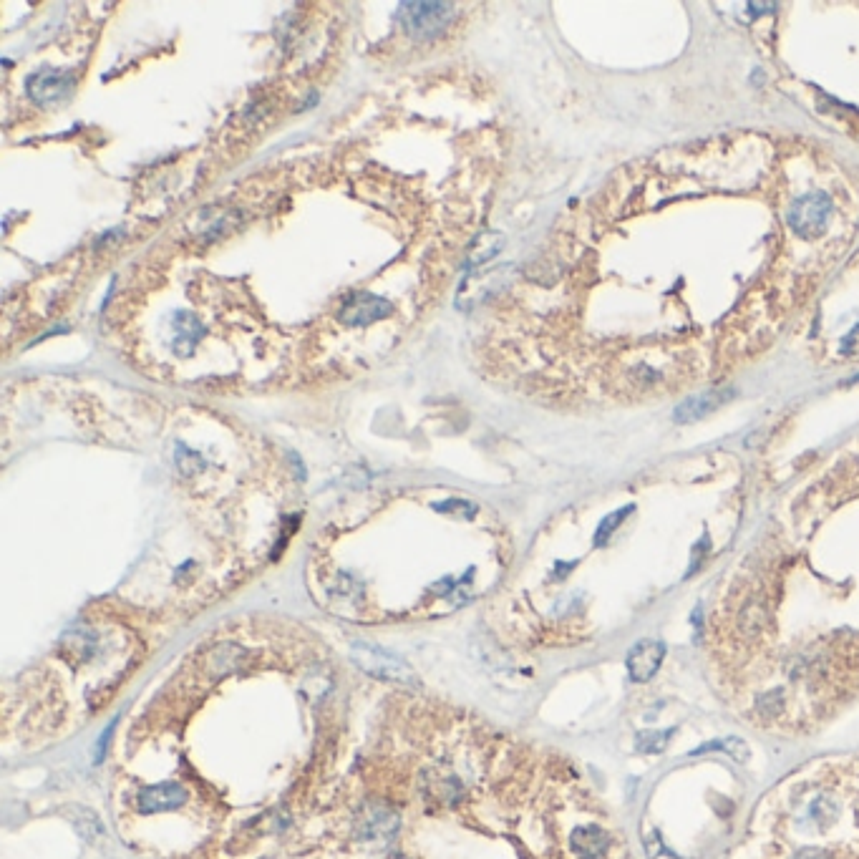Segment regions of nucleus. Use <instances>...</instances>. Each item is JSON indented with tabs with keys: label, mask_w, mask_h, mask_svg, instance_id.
Here are the masks:
<instances>
[{
	"label": "nucleus",
	"mask_w": 859,
	"mask_h": 859,
	"mask_svg": "<svg viewBox=\"0 0 859 859\" xmlns=\"http://www.w3.org/2000/svg\"><path fill=\"white\" fill-rule=\"evenodd\" d=\"M832 200L822 192H809L797 197L786 210V225L794 235L804 237V240H817L827 232L829 220H832Z\"/></svg>",
	"instance_id": "1"
},
{
	"label": "nucleus",
	"mask_w": 859,
	"mask_h": 859,
	"mask_svg": "<svg viewBox=\"0 0 859 859\" xmlns=\"http://www.w3.org/2000/svg\"><path fill=\"white\" fill-rule=\"evenodd\" d=\"M351 658L356 660V666L361 671L371 673V676L383 678V681L401 683V686H416V676L404 660H399L396 655L386 653L381 648H373L368 643H353L351 645Z\"/></svg>",
	"instance_id": "2"
},
{
	"label": "nucleus",
	"mask_w": 859,
	"mask_h": 859,
	"mask_svg": "<svg viewBox=\"0 0 859 859\" xmlns=\"http://www.w3.org/2000/svg\"><path fill=\"white\" fill-rule=\"evenodd\" d=\"M187 804V789L179 781H162L149 784L137 791V809L142 814H164L177 812Z\"/></svg>",
	"instance_id": "3"
},
{
	"label": "nucleus",
	"mask_w": 859,
	"mask_h": 859,
	"mask_svg": "<svg viewBox=\"0 0 859 859\" xmlns=\"http://www.w3.org/2000/svg\"><path fill=\"white\" fill-rule=\"evenodd\" d=\"M399 814L393 812L391 807H386V804H366L361 812V817H358V837L363 839V842H388V839L393 837V834L399 832Z\"/></svg>",
	"instance_id": "4"
},
{
	"label": "nucleus",
	"mask_w": 859,
	"mask_h": 859,
	"mask_svg": "<svg viewBox=\"0 0 859 859\" xmlns=\"http://www.w3.org/2000/svg\"><path fill=\"white\" fill-rule=\"evenodd\" d=\"M734 396V388H711V391L696 393V396L686 399L673 411V419H676L678 424H691V421L703 419V416L713 414V411H718L721 406H726Z\"/></svg>",
	"instance_id": "5"
},
{
	"label": "nucleus",
	"mask_w": 859,
	"mask_h": 859,
	"mask_svg": "<svg viewBox=\"0 0 859 859\" xmlns=\"http://www.w3.org/2000/svg\"><path fill=\"white\" fill-rule=\"evenodd\" d=\"M666 658V645L660 640H640L628 653V671L635 683H648L658 673L660 663Z\"/></svg>",
	"instance_id": "6"
},
{
	"label": "nucleus",
	"mask_w": 859,
	"mask_h": 859,
	"mask_svg": "<svg viewBox=\"0 0 859 859\" xmlns=\"http://www.w3.org/2000/svg\"><path fill=\"white\" fill-rule=\"evenodd\" d=\"M570 844L580 859H598L608 852L610 837L600 827H580L572 832Z\"/></svg>",
	"instance_id": "7"
},
{
	"label": "nucleus",
	"mask_w": 859,
	"mask_h": 859,
	"mask_svg": "<svg viewBox=\"0 0 859 859\" xmlns=\"http://www.w3.org/2000/svg\"><path fill=\"white\" fill-rule=\"evenodd\" d=\"M673 731L676 729L640 731L638 739H635V746H638V751H643V754H660V751L668 746V741H671Z\"/></svg>",
	"instance_id": "8"
},
{
	"label": "nucleus",
	"mask_w": 859,
	"mask_h": 859,
	"mask_svg": "<svg viewBox=\"0 0 859 859\" xmlns=\"http://www.w3.org/2000/svg\"><path fill=\"white\" fill-rule=\"evenodd\" d=\"M809 817H812V822H817L819 827H829V824L834 822V817H837V807H834V802L829 797H819L814 799L812 807H809Z\"/></svg>",
	"instance_id": "9"
},
{
	"label": "nucleus",
	"mask_w": 859,
	"mask_h": 859,
	"mask_svg": "<svg viewBox=\"0 0 859 859\" xmlns=\"http://www.w3.org/2000/svg\"><path fill=\"white\" fill-rule=\"evenodd\" d=\"M630 512H633V507H625V509H620V512L608 514V517L603 519V524L598 527V532H595V547H603L605 542H608V537L613 535L615 530H618V524L623 522V519L628 517Z\"/></svg>",
	"instance_id": "10"
},
{
	"label": "nucleus",
	"mask_w": 859,
	"mask_h": 859,
	"mask_svg": "<svg viewBox=\"0 0 859 859\" xmlns=\"http://www.w3.org/2000/svg\"><path fill=\"white\" fill-rule=\"evenodd\" d=\"M797 859H827V852H822V849H804V852L797 854Z\"/></svg>",
	"instance_id": "11"
},
{
	"label": "nucleus",
	"mask_w": 859,
	"mask_h": 859,
	"mask_svg": "<svg viewBox=\"0 0 859 859\" xmlns=\"http://www.w3.org/2000/svg\"><path fill=\"white\" fill-rule=\"evenodd\" d=\"M388 859H404V857H388Z\"/></svg>",
	"instance_id": "12"
}]
</instances>
